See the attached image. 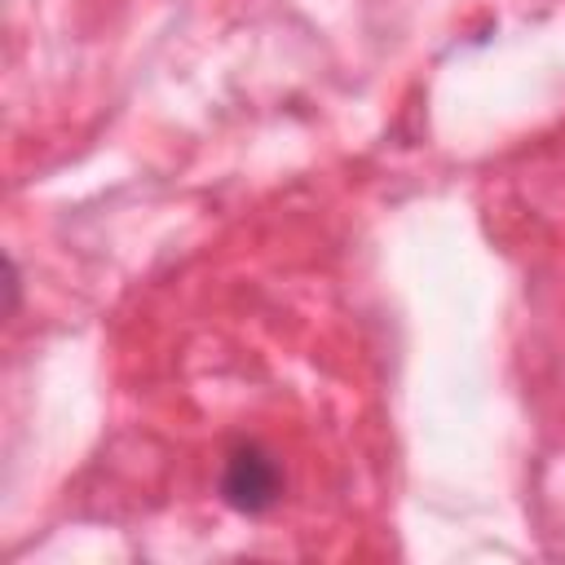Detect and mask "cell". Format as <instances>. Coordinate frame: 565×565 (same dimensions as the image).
Returning a JSON list of instances; mask_svg holds the SVG:
<instances>
[{
  "mask_svg": "<svg viewBox=\"0 0 565 565\" xmlns=\"http://www.w3.org/2000/svg\"><path fill=\"white\" fill-rule=\"evenodd\" d=\"M278 486H282L278 463H274L265 450H256V446L234 450V459L225 463V481H221L225 499H230L238 512H265V508L278 499Z\"/></svg>",
  "mask_w": 565,
  "mask_h": 565,
  "instance_id": "obj_1",
  "label": "cell"
}]
</instances>
